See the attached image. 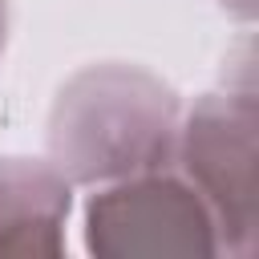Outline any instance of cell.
<instances>
[{
    "label": "cell",
    "instance_id": "6da1fadb",
    "mask_svg": "<svg viewBox=\"0 0 259 259\" xmlns=\"http://www.w3.org/2000/svg\"><path fill=\"white\" fill-rule=\"evenodd\" d=\"M182 105L178 89L154 69L93 61L57 89L49 105L45 158L77 190L174 166Z\"/></svg>",
    "mask_w": 259,
    "mask_h": 259
},
{
    "label": "cell",
    "instance_id": "7a4b0ae2",
    "mask_svg": "<svg viewBox=\"0 0 259 259\" xmlns=\"http://www.w3.org/2000/svg\"><path fill=\"white\" fill-rule=\"evenodd\" d=\"M174 170L210 206L223 255L251 259L259 243V81L251 32L227 49L219 81L182 105Z\"/></svg>",
    "mask_w": 259,
    "mask_h": 259
},
{
    "label": "cell",
    "instance_id": "3957f363",
    "mask_svg": "<svg viewBox=\"0 0 259 259\" xmlns=\"http://www.w3.org/2000/svg\"><path fill=\"white\" fill-rule=\"evenodd\" d=\"M81 247L97 259L223 255L210 206L174 166L89 186L81 202Z\"/></svg>",
    "mask_w": 259,
    "mask_h": 259
},
{
    "label": "cell",
    "instance_id": "277c9868",
    "mask_svg": "<svg viewBox=\"0 0 259 259\" xmlns=\"http://www.w3.org/2000/svg\"><path fill=\"white\" fill-rule=\"evenodd\" d=\"M77 186L49 162L0 154V255H65Z\"/></svg>",
    "mask_w": 259,
    "mask_h": 259
},
{
    "label": "cell",
    "instance_id": "5b68a950",
    "mask_svg": "<svg viewBox=\"0 0 259 259\" xmlns=\"http://www.w3.org/2000/svg\"><path fill=\"white\" fill-rule=\"evenodd\" d=\"M219 8L227 16H235V20H243V24L255 20V0H219Z\"/></svg>",
    "mask_w": 259,
    "mask_h": 259
},
{
    "label": "cell",
    "instance_id": "8992f818",
    "mask_svg": "<svg viewBox=\"0 0 259 259\" xmlns=\"http://www.w3.org/2000/svg\"><path fill=\"white\" fill-rule=\"evenodd\" d=\"M8 36H12V0H0V61L8 53Z\"/></svg>",
    "mask_w": 259,
    "mask_h": 259
}]
</instances>
